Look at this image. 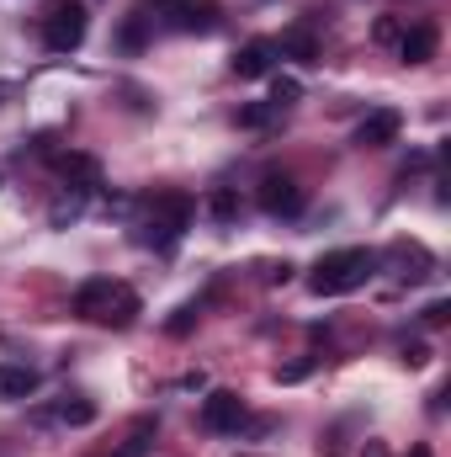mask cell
<instances>
[{
  "mask_svg": "<svg viewBox=\"0 0 451 457\" xmlns=\"http://www.w3.org/2000/svg\"><path fill=\"white\" fill-rule=\"evenodd\" d=\"M138 314H144V298H138L127 282H117L112 298H107V314H102V325H112V330H127Z\"/></svg>",
  "mask_w": 451,
  "mask_h": 457,
  "instance_id": "11",
  "label": "cell"
},
{
  "mask_svg": "<svg viewBox=\"0 0 451 457\" xmlns=\"http://www.w3.org/2000/svg\"><path fill=\"white\" fill-rule=\"evenodd\" d=\"M409 457H430V447H414V453H409Z\"/></svg>",
  "mask_w": 451,
  "mask_h": 457,
  "instance_id": "27",
  "label": "cell"
},
{
  "mask_svg": "<svg viewBox=\"0 0 451 457\" xmlns=\"http://www.w3.org/2000/svg\"><path fill=\"white\" fill-rule=\"evenodd\" d=\"M271 64H276V37H250L234 54V75L239 80H260V75H271Z\"/></svg>",
  "mask_w": 451,
  "mask_h": 457,
  "instance_id": "6",
  "label": "cell"
},
{
  "mask_svg": "<svg viewBox=\"0 0 451 457\" xmlns=\"http://www.w3.org/2000/svg\"><path fill=\"white\" fill-rule=\"evenodd\" d=\"M192 224V197L186 192H165V197H154V213H149V224H144V245H154V250H170L181 234Z\"/></svg>",
  "mask_w": 451,
  "mask_h": 457,
  "instance_id": "2",
  "label": "cell"
},
{
  "mask_svg": "<svg viewBox=\"0 0 451 457\" xmlns=\"http://www.w3.org/2000/svg\"><path fill=\"white\" fill-rule=\"evenodd\" d=\"M366 457H388V453H382V447H377V442H372V447H366Z\"/></svg>",
  "mask_w": 451,
  "mask_h": 457,
  "instance_id": "26",
  "label": "cell"
},
{
  "mask_svg": "<svg viewBox=\"0 0 451 457\" xmlns=\"http://www.w3.org/2000/svg\"><path fill=\"white\" fill-rule=\"evenodd\" d=\"M398 128H404V117L393 112V107H377V112L361 117L356 144H361V149H382V144H393V138H398Z\"/></svg>",
  "mask_w": 451,
  "mask_h": 457,
  "instance_id": "8",
  "label": "cell"
},
{
  "mask_svg": "<svg viewBox=\"0 0 451 457\" xmlns=\"http://www.w3.org/2000/svg\"><path fill=\"white\" fill-rule=\"evenodd\" d=\"M112 277H91V282H80L75 287V298H70V309H75V320H96L102 325V314H107V298H112Z\"/></svg>",
  "mask_w": 451,
  "mask_h": 457,
  "instance_id": "9",
  "label": "cell"
},
{
  "mask_svg": "<svg viewBox=\"0 0 451 457\" xmlns=\"http://www.w3.org/2000/svg\"><path fill=\"white\" fill-rule=\"evenodd\" d=\"M404 361H409V367H425V361H430V351L414 341V345H404Z\"/></svg>",
  "mask_w": 451,
  "mask_h": 457,
  "instance_id": "24",
  "label": "cell"
},
{
  "mask_svg": "<svg viewBox=\"0 0 451 457\" xmlns=\"http://www.w3.org/2000/svg\"><path fill=\"white\" fill-rule=\"evenodd\" d=\"M239 426H244V399L234 388H213L202 399V431L224 436V431H239Z\"/></svg>",
  "mask_w": 451,
  "mask_h": 457,
  "instance_id": "4",
  "label": "cell"
},
{
  "mask_svg": "<svg viewBox=\"0 0 451 457\" xmlns=\"http://www.w3.org/2000/svg\"><path fill=\"white\" fill-rule=\"evenodd\" d=\"M271 117H276L271 102H250V107H239V128H266Z\"/></svg>",
  "mask_w": 451,
  "mask_h": 457,
  "instance_id": "17",
  "label": "cell"
},
{
  "mask_svg": "<svg viewBox=\"0 0 451 457\" xmlns=\"http://www.w3.org/2000/svg\"><path fill=\"white\" fill-rule=\"evenodd\" d=\"M59 176L75 187V192H96L102 187V165L91 154H59Z\"/></svg>",
  "mask_w": 451,
  "mask_h": 457,
  "instance_id": "12",
  "label": "cell"
},
{
  "mask_svg": "<svg viewBox=\"0 0 451 457\" xmlns=\"http://www.w3.org/2000/svg\"><path fill=\"white\" fill-rule=\"evenodd\" d=\"M53 415H59L64 426H91V420H96V404H91V399H64Z\"/></svg>",
  "mask_w": 451,
  "mask_h": 457,
  "instance_id": "15",
  "label": "cell"
},
{
  "mask_svg": "<svg viewBox=\"0 0 451 457\" xmlns=\"http://www.w3.org/2000/svg\"><path fill=\"white\" fill-rule=\"evenodd\" d=\"M154 5H165V11H170V5H176V0H154Z\"/></svg>",
  "mask_w": 451,
  "mask_h": 457,
  "instance_id": "28",
  "label": "cell"
},
{
  "mask_svg": "<svg viewBox=\"0 0 451 457\" xmlns=\"http://www.w3.org/2000/svg\"><path fill=\"white\" fill-rule=\"evenodd\" d=\"M149 453V436H144V431H138V436H133V442H127V447H122V453H112V457H144Z\"/></svg>",
  "mask_w": 451,
  "mask_h": 457,
  "instance_id": "23",
  "label": "cell"
},
{
  "mask_svg": "<svg viewBox=\"0 0 451 457\" xmlns=\"http://www.w3.org/2000/svg\"><path fill=\"white\" fill-rule=\"evenodd\" d=\"M37 394V372L32 367H0V399H27Z\"/></svg>",
  "mask_w": 451,
  "mask_h": 457,
  "instance_id": "14",
  "label": "cell"
},
{
  "mask_svg": "<svg viewBox=\"0 0 451 457\" xmlns=\"http://www.w3.org/2000/svg\"><path fill=\"white\" fill-rule=\"evenodd\" d=\"M372 271H377V255H372V250H361V245H345V250L319 255V266L308 271V287H314L319 298H340V293L366 287V277H372Z\"/></svg>",
  "mask_w": 451,
  "mask_h": 457,
  "instance_id": "1",
  "label": "cell"
},
{
  "mask_svg": "<svg viewBox=\"0 0 451 457\" xmlns=\"http://www.w3.org/2000/svg\"><path fill=\"white\" fill-rule=\"evenodd\" d=\"M117 43H122V48H144V16H127L122 32H117Z\"/></svg>",
  "mask_w": 451,
  "mask_h": 457,
  "instance_id": "19",
  "label": "cell"
},
{
  "mask_svg": "<svg viewBox=\"0 0 451 457\" xmlns=\"http://www.w3.org/2000/svg\"><path fill=\"white\" fill-rule=\"evenodd\" d=\"M298 96H303V86H298V80H276V86H271V107H276V112H282V107H292Z\"/></svg>",
  "mask_w": 451,
  "mask_h": 457,
  "instance_id": "18",
  "label": "cell"
},
{
  "mask_svg": "<svg viewBox=\"0 0 451 457\" xmlns=\"http://www.w3.org/2000/svg\"><path fill=\"white\" fill-rule=\"evenodd\" d=\"M398 37V21H377V43H393Z\"/></svg>",
  "mask_w": 451,
  "mask_h": 457,
  "instance_id": "25",
  "label": "cell"
},
{
  "mask_svg": "<svg viewBox=\"0 0 451 457\" xmlns=\"http://www.w3.org/2000/svg\"><path fill=\"white\" fill-rule=\"evenodd\" d=\"M303 203H308V197H303V187H298L292 176H266V181H260V208H266L271 219H298Z\"/></svg>",
  "mask_w": 451,
  "mask_h": 457,
  "instance_id": "5",
  "label": "cell"
},
{
  "mask_svg": "<svg viewBox=\"0 0 451 457\" xmlns=\"http://www.w3.org/2000/svg\"><path fill=\"white\" fill-rule=\"evenodd\" d=\"M447 320H451V303H447V298H436V303L425 309V325H430V330H441Z\"/></svg>",
  "mask_w": 451,
  "mask_h": 457,
  "instance_id": "22",
  "label": "cell"
},
{
  "mask_svg": "<svg viewBox=\"0 0 451 457\" xmlns=\"http://www.w3.org/2000/svg\"><path fill=\"white\" fill-rule=\"evenodd\" d=\"M436 43H441V32L430 21H414L409 32H398V59L404 64H430L436 59Z\"/></svg>",
  "mask_w": 451,
  "mask_h": 457,
  "instance_id": "10",
  "label": "cell"
},
{
  "mask_svg": "<svg viewBox=\"0 0 451 457\" xmlns=\"http://www.w3.org/2000/svg\"><path fill=\"white\" fill-rule=\"evenodd\" d=\"M165 16H170L176 32H213L218 27V0H176Z\"/></svg>",
  "mask_w": 451,
  "mask_h": 457,
  "instance_id": "7",
  "label": "cell"
},
{
  "mask_svg": "<svg viewBox=\"0 0 451 457\" xmlns=\"http://www.w3.org/2000/svg\"><path fill=\"white\" fill-rule=\"evenodd\" d=\"M276 54H287V59H298V64H319V37H314L308 27H292V32H282Z\"/></svg>",
  "mask_w": 451,
  "mask_h": 457,
  "instance_id": "13",
  "label": "cell"
},
{
  "mask_svg": "<svg viewBox=\"0 0 451 457\" xmlns=\"http://www.w3.org/2000/svg\"><path fill=\"white\" fill-rule=\"evenodd\" d=\"M208 213H213L218 224H234V219H239V197H234L228 187H218V192L208 197Z\"/></svg>",
  "mask_w": 451,
  "mask_h": 457,
  "instance_id": "16",
  "label": "cell"
},
{
  "mask_svg": "<svg viewBox=\"0 0 451 457\" xmlns=\"http://www.w3.org/2000/svg\"><path fill=\"white\" fill-rule=\"evenodd\" d=\"M197 314H202V309H197V303H181V309H176V320H170V325H165V330H170V336H186V330H192V325H197Z\"/></svg>",
  "mask_w": 451,
  "mask_h": 457,
  "instance_id": "20",
  "label": "cell"
},
{
  "mask_svg": "<svg viewBox=\"0 0 451 457\" xmlns=\"http://www.w3.org/2000/svg\"><path fill=\"white\" fill-rule=\"evenodd\" d=\"M314 372V361H287V367H276V383H303Z\"/></svg>",
  "mask_w": 451,
  "mask_h": 457,
  "instance_id": "21",
  "label": "cell"
},
{
  "mask_svg": "<svg viewBox=\"0 0 451 457\" xmlns=\"http://www.w3.org/2000/svg\"><path fill=\"white\" fill-rule=\"evenodd\" d=\"M86 32H91V16H86V5H75V0H64V5H53V11L43 16V48H48V54H75V48L86 43Z\"/></svg>",
  "mask_w": 451,
  "mask_h": 457,
  "instance_id": "3",
  "label": "cell"
}]
</instances>
